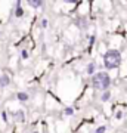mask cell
I'll list each match as a JSON object with an SVG mask.
<instances>
[{"label":"cell","mask_w":127,"mask_h":133,"mask_svg":"<svg viewBox=\"0 0 127 133\" xmlns=\"http://www.w3.org/2000/svg\"><path fill=\"white\" fill-rule=\"evenodd\" d=\"M92 86L96 90H106L111 86V77L106 71H99L95 72L92 77Z\"/></svg>","instance_id":"1"},{"label":"cell","mask_w":127,"mask_h":133,"mask_svg":"<svg viewBox=\"0 0 127 133\" xmlns=\"http://www.w3.org/2000/svg\"><path fill=\"white\" fill-rule=\"evenodd\" d=\"M121 64V53L117 49H111L104 55V65L106 70H115Z\"/></svg>","instance_id":"2"},{"label":"cell","mask_w":127,"mask_h":133,"mask_svg":"<svg viewBox=\"0 0 127 133\" xmlns=\"http://www.w3.org/2000/svg\"><path fill=\"white\" fill-rule=\"evenodd\" d=\"M9 83H10L9 76H6V74H3V76L0 77V87H6V86H9Z\"/></svg>","instance_id":"3"},{"label":"cell","mask_w":127,"mask_h":133,"mask_svg":"<svg viewBox=\"0 0 127 133\" xmlns=\"http://www.w3.org/2000/svg\"><path fill=\"white\" fill-rule=\"evenodd\" d=\"M27 3H28V6H31V8H42L43 6L42 0H28Z\"/></svg>","instance_id":"4"},{"label":"cell","mask_w":127,"mask_h":133,"mask_svg":"<svg viewBox=\"0 0 127 133\" xmlns=\"http://www.w3.org/2000/svg\"><path fill=\"white\" fill-rule=\"evenodd\" d=\"M24 15V9L22 8H21V3H16V8H15V16H16V18H21V16H22Z\"/></svg>","instance_id":"5"},{"label":"cell","mask_w":127,"mask_h":133,"mask_svg":"<svg viewBox=\"0 0 127 133\" xmlns=\"http://www.w3.org/2000/svg\"><path fill=\"white\" fill-rule=\"evenodd\" d=\"M16 98H18L21 102H25V101H28V95H27V93H24V92H19L18 95H16Z\"/></svg>","instance_id":"6"},{"label":"cell","mask_w":127,"mask_h":133,"mask_svg":"<svg viewBox=\"0 0 127 133\" xmlns=\"http://www.w3.org/2000/svg\"><path fill=\"white\" fill-rule=\"evenodd\" d=\"M109 98H111V92H109V90H105V92H104V95L101 96V99L104 101V102H106Z\"/></svg>","instance_id":"7"},{"label":"cell","mask_w":127,"mask_h":133,"mask_svg":"<svg viewBox=\"0 0 127 133\" xmlns=\"http://www.w3.org/2000/svg\"><path fill=\"white\" fill-rule=\"evenodd\" d=\"M14 117H15V120H18V121H22L24 120V112L22 111H18V112L14 114Z\"/></svg>","instance_id":"8"},{"label":"cell","mask_w":127,"mask_h":133,"mask_svg":"<svg viewBox=\"0 0 127 133\" xmlns=\"http://www.w3.org/2000/svg\"><path fill=\"white\" fill-rule=\"evenodd\" d=\"M86 71H87V74H95V64H93V62L87 65V68H86Z\"/></svg>","instance_id":"9"},{"label":"cell","mask_w":127,"mask_h":133,"mask_svg":"<svg viewBox=\"0 0 127 133\" xmlns=\"http://www.w3.org/2000/svg\"><path fill=\"white\" fill-rule=\"evenodd\" d=\"M64 114H65V115H68V117H70V115H72V114H74V109L71 108V107H66V108L64 109Z\"/></svg>","instance_id":"10"},{"label":"cell","mask_w":127,"mask_h":133,"mask_svg":"<svg viewBox=\"0 0 127 133\" xmlns=\"http://www.w3.org/2000/svg\"><path fill=\"white\" fill-rule=\"evenodd\" d=\"M105 132H106V127L105 126H101V127H98L95 130V133H105Z\"/></svg>","instance_id":"11"},{"label":"cell","mask_w":127,"mask_h":133,"mask_svg":"<svg viewBox=\"0 0 127 133\" xmlns=\"http://www.w3.org/2000/svg\"><path fill=\"white\" fill-rule=\"evenodd\" d=\"M21 55H22V59H27V58H28V52H27V50H22Z\"/></svg>","instance_id":"12"},{"label":"cell","mask_w":127,"mask_h":133,"mask_svg":"<svg viewBox=\"0 0 127 133\" xmlns=\"http://www.w3.org/2000/svg\"><path fill=\"white\" fill-rule=\"evenodd\" d=\"M42 27H47V21L46 19H43L42 21Z\"/></svg>","instance_id":"13"},{"label":"cell","mask_w":127,"mask_h":133,"mask_svg":"<svg viewBox=\"0 0 127 133\" xmlns=\"http://www.w3.org/2000/svg\"><path fill=\"white\" fill-rule=\"evenodd\" d=\"M121 117H123V112H121V111H118V112H117V118H121Z\"/></svg>","instance_id":"14"},{"label":"cell","mask_w":127,"mask_h":133,"mask_svg":"<svg viewBox=\"0 0 127 133\" xmlns=\"http://www.w3.org/2000/svg\"><path fill=\"white\" fill-rule=\"evenodd\" d=\"M34 133H37V132H34Z\"/></svg>","instance_id":"15"}]
</instances>
